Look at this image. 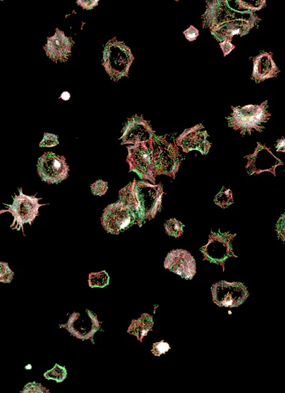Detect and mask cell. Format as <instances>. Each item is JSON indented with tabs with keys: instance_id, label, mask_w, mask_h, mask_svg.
Wrapping results in <instances>:
<instances>
[{
	"instance_id": "ba28073f",
	"label": "cell",
	"mask_w": 285,
	"mask_h": 393,
	"mask_svg": "<svg viewBox=\"0 0 285 393\" xmlns=\"http://www.w3.org/2000/svg\"><path fill=\"white\" fill-rule=\"evenodd\" d=\"M101 220L105 230L112 235L124 232L137 225L136 213L120 200L104 209Z\"/></svg>"
},
{
	"instance_id": "e0dca14e",
	"label": "cell",
	"mask_w": 285,
	"mask_h": 393,
	"mask_svg": "<svg viewBox=\"0 0 285 393\" xmlns=\"http://www.w3.org/2000/svg\"><path fill=\"white\" fill-rule=\"evenodd\" d=\"M73 41L67 37L65 32L56 29L53 37L47 38V43L44 46L47 56L54 62H67L71 56Z\"/></svg>"
},
{
	"instance_id": "ac0fdd59",
	"label": "cell",
	"mask_w": 285,
	"mask_h": 393,
	"mask_svg": "<svg viewBox=\"0 0 285 393\" xmlns=\"http://www.w3.org/2000/svg\"><path fill=\"white\" fill-rule=\"evenodd\" d=\"M260 20H236L224 23L211 31L213 36L219 42L233 40L235 36L243 37L248 35L251 30L258 25Z\"/></svg>"
},
{
	"instance_id": "44dd1931",
	"label": "cell",
	"mask_w": 285,
	"mask_h": 393,
	"mask_svg": "<svg viewBox=\"0 0 285 393\" xmlns=\"http://www.w3.org/2000/svg\"><path fill=\"white\" fill-rule=\"evenodd\" d=\"M214 203L222 209H226L233 205L234 201L232 189L222 187L220 192L215 196Z\"/></svg>"
},
{
	"instance_id": "7402d4cb",
	"label": "cell",
	"mask_w": 285,
	"mask_h": 393,
	"mask_svg": "<svg viewBox=\"0 0 285 393\" xmlns=\"http://www.w3.org/2000/svg\"><path fill=\"white\" fill-rule=\"evenodd\" d=\"M109 281L110 277L105 270L89 275V285L91 288H103L109 285Z\"/></svg>"
},
{
	"instance_id": "cb8c5ba5",
	"label": "cell",
	"mask_w": 285,
	"mask_h": 393,
	"mask_svg": "<svg viewBox=\"0 0 285 393\" xmlns=\"http://www.w3.org/2000/svg\"><path fill=\"white\" fill-rule=\"evenodd\" d=\"M166 233L176 238L180 237L184 234L185 225L178 220L170 219L164 224Z\"/></svg>"
},
{
	"instance_id": "8fae6325",
	"label": "cell",
	"mask_w": 285,
	"mask_h": 393,
	"mask_svg": "<svg viewBox=\"0 0 285 393\" xmlns=\"http://www.w3.org/2000/svg\"><path fill=\"white\" fill-rule=\"evenodd\" d=\"M70 166L64 156L53 153L44 154L38 161L37 173L48 185H57L69 177Z\"/></svg>"
},
{
	"instance_id": "277c9868",
	"label": "cell",
	"mask_w": 285,
	"mask_h": 393,
	"mask_svg": "<svg viewBox=\"0 0 285 393\" xmlns=\"http://www.w3.org/2000/svg\"><path fill=\"white\" fill-rule=\"evenodd\" d=\"M134 60L131 49L123 42L113 38L108 41L103 51L102 64L114 82L128 77L129 68Z\"/></svg>"
},
{
	"instance_id": "603a6c76",
	"label": "cell",
	"mask_w": 285,
	"mask_h": 393,
	"mask_svg": "<svg viewBox=\"0 0 285 393\" xmlns=\"http://www.w3.org/2000/svg\"><path fill=\"white\" fill-rule=\"evenodd\" d=\"M44 377L49 380L63 382L68 378V370L65 366L56 364L54 367L44 374Z\"/></svg>"
},
{
	"instance_id": "4316f807",
	"label": "cell",
	"mask_w": 285,
	"mask_h": 393,
	"mask_svg": "<svg viewBox=\"0 0 285 393\" xmlns=\"http://www.w3.org/2000/svg\"><path fill=\"white\" fill-rule=\"evenodd\" d=\"M22 393H49L50 391L44 387L42 384L37 382H32L27 383L24 389L21 391Z\"/></svg>"
},
{
	"instance_id": "484cf974",
	"label": "cell",
	"mask_w": 285,
	"mask_h": 393,
	"mask_svg": "<svg viewBox=\"0 0 285 393\" xmlns=\"http://www.w3.org/2000/svg\"><path fill=\"white\" fill-rule=\"evenodd\" d=\"M15 273L10 268L8 263H0V282L11 283L14 278Z\"/></svg>"
},
{
	"instance_id": "4dcf8cb0",
	"label": "cell",
	"mask_w": 285,
	"mask_h": 393,
	"mask_svg": "<svg viewBox=\"0 0 285 393\" xmlns=\"http://www.w3.org/2000/svg\"><path fill=\"white\" fill-rule=\"evenodd\" d=\"M275 231L279 239L285 243V213L279 218L276 225Z\"/></svg>"
},
{
	"instance_id": "5b68a950",
	"label": "cell",
	"mask_w": 285,
	"mask_h": 393,
	"mask_svg": "<svg viewBox=\"0 0 285 393\" xmlns=\"http://www.w3.org/2000/svg\"><path fill=\"white\" fill-rule=\"evenodd\" d=\"M206 3V11L201 16V20L203 27L209 28L210 32L227 23L260 19L253 12H242L231 8L227 0H213Z\"/></svg>"
},
{
	"instance_id": "7c38bea8",
	"label": "cell",
	"mask_w": 285,
	"mask_h": 393,
	"mask_svg": "<svg viewBox=\"0 0 285 393\" xmlns=\"http://www.w3.org/2000/svg\"><path fill=\"white\" fill-rule=\"evenodd\" d=\"M61 328L67 329L70 333L76 338L82 340H91L94 344V336L101 328V323L97 316L92 311L87 309L84 314L77 312L73 313L68 322L60 325Z\"/></svg>"
},
{
	"instance_id": "1f68e13d",
	"label": "cell",
	"mask_w": 285,
	"mask_h": 393,
	"mask_svg": "<svg viewBox=\"0 0 285 393\" xmlns=\"http://www.w3.org/2000/svg\"><path fill=\"white\" fill-rule=\"evenodd\" d=\"M220 48L223 52L224 57L229 55L236 48V46L232 44V41L224 40L219 43Z\"/></svg>"
},
{
	"instance_id": "d6986e66",
	"label": "cell",
	"mask_w": 285,
	"mask_h": 393,
	"mask_svg": "<svg viewBox=\"0 0 285 393\" xmlns=\"http://www.w3.org/2000/svg\"><path fill=\"white\" fill-rule=\"evenodd\" d=\"M253 70L251 79L260 83L267 79L277 77L279 70L273 60V54L263 52L253 58Z\"/></svg>"
},
{
	"instance_id": "d6a6232c",
	"label": "cell",
	"mask_w": 285,
	"mask_h": 393,
	"mask_svg": "<svg viewBox=\"0 0 285 393\" xmlns=\"http://www.w3.org/2000/svg\"><path fill=\"white\" fill-rule=\"evenodd\" d=\"M184 35L186 36V39L190 42L195 41L199 36V31L194 26L191 25L186 30L184 31Z\"/></svg>"
},
{
	"instance_id": "ffe728a7",
	"label": "cell",
	"mask_w": 285,
	"mask_h": 393,
	"mask_svg": "<svg viewBox=\"0 0 285 393\" xmlns=\"http://www.w3.org/2000/svg\"><path fill=\"white\" fill-rule=\"evenodd\" d=\"M153 321L151 316L144 313L137 320H133L129 329L128 333L133 335L142 342L143 339L150 331L153 330Z\"/></svg>"
},
{
	"instance_id": "8992f818",
	"label": "cell",
	"mask_w": 285,
	"mask_h": 393,
	"mask_svg": "<svg viewBox=\"0 0 285 393\" xmlns=\"http://www.w3.org/2000/svg\"><path fill=\"white\" fill-rule=\"evenodd\" d=\"M20 194H15L13 196V203L12 205L4 204L8 209L2 210L0 214L4 213H10L14 218V221L11 227L12 230L18 231L23 230L24 235V225L25 224L32 225L36 218L39 216V210L41 207L46 204H39V201L42 200V198H36V195H26L23 192V188H19Z\"/></svg>"
},
{
	"instance_id": "f546056e",
	"label": "cell",
	"mask_w": 285,
	"mask_h": 393,
	"mask_svg": "<svg viewBox=\"0 0 285 393\" xmlns=\"http://www.w3.org/2000/svg\"><path fill=\"white\" fill-rule=\"evenodd\" d=\"M59 144L58 136L53 134L45 133L43 139L39 143V146L42 147H51Z\"/></svg>"
},
{
	"instance_id": "52a82bcc",
	"label": "cell",
	"mask_w": 285,
	"mask_h": 393,
	"mask_svg": "<svg viewBox=\"0 0 285 393\" xmlns=\"http://www.w3.org/2000/svg\"><path fill=\"white\" fill-rule=\"evenodd\" d=\"M237 234L230 232L221 233L211 232L208 242L204 245L200 251L204 257V261L222 266L224 271L226 261L230 258H238L233 251L232 242Z\"/></svg>"
},
{
	"instance_id": "d4e9b609",
	"label": "cell",
	"mask_w": 285,
	"mask_h": 393,
	"mask_svg": "<svg viewBox=\"0 0 285 393\" xmlns=\"http://www.w3.org/2000/svg\"><path fill=\"white\" fill-rule=\"evenodd\" d=\"M236 6L238 7V11H251L255 13L258 11L262 10L266 6L265 0H260V1H243V0H239L236 1Z\"/></svg>"
},
{
	"instance_id": "e575fe53",
	"label": "cell",
	"mask_w": 285,
	"mask_h": 393,
	"mask_svg": "<svg viewBox=\"0 0 285 393\" xmlns=\"http://www.w3.org/2000/svg\"><path fill=\"white\" fill-rule=\"evenodd\" d=\"M277 152L285 154V137H282L277 141L276 145Z\"/></svg>"
},
{
	"instance_id": "6da1fadb",
	"label": "cell",
	"mask_w": 285,
	"mask_h": 393,
	"mask_svg": "<svg viewBox=\"0 0 285 393\" xmlns=\"http://www.w3.org/2000/svg\"><path fill=\"white\" fill-rule=\"evenodd\" d=\"M164 194L161 183L154 185L146 180H134L120 191L119 200L136 213L137 225L141 227L161 211Z\"/></svg>"
},
{
	"instance_id": "f1b7e54d",
	"label": "cell",
	"mask_w": 285,
	"mask_h": 393,
	"mask_svg": "<svg viewBox=\"0 0 285 393\" xmlns=\"http://www.w3.org/2000/svg\"><path fill=\"white\" fill-rule=\"evenodd\" d=\"M91 192L94 195L103 196L108 191V182L99 180L91 185Z\"/></svg>"
},
{
	"instance_id": "836d02e7",
	"label": "cell",
	"mask_w": 285,
	"mask_h": 393,
	"mask_svg": "<svg viewBox=\"0 0 285 393\" xmlns=\"http://www.w3.org/2000/svg\"><path fill=\"white\" fill-rule=\"evenodd\" d=\"M79 6H80L84 10H91L96 6H98V0H94V1H91V0H87V1H84V0H78L77 2Z\"/></svg>"
},
{
	"instance_id": "30bf717a",
	"label": "cell",
	"mask_w": 285,
	"mask_h": 393,
	"mask_svg": "<svg viewBox=\"0 0 285 393\" xmlns=\"http://www.w3.org/2000/svg\"><path fill=\"white\" fill-rule=\"evenodd\" d=\"M127 159L129 172L136 173L143 180H148L156 185L153 167L152 141L130 145L127 147Z\"/></svg>"
},
{
	"instance_id": "9c48e42d",
	"label": "cell",
	"mask_w": 285,
	"mask_h": 393,
	"mask_svg": "<svg viewBox=\"0 0 285 393\" xmlns=\"http://www.w3.org/2000/svg\"><path fill=\"white\" fill-rule=\"evenodd\" d=\"M211 292L213 303L219 307H239L249 297L248 287L240 282L219 281L213 285Z\"/></svg>"
},
{
	"instance_id": "3957f363",
	"label": "cell",
	"mask_w": 285,
	"mask_h": 393,
	"mask_svg": "<svg viewBox=\"0 0 285 393\" xmlns=\"http://www.w3.org/2000/svg\"><path fill=\"white\" fill-rule=\"evenodd\" d=\"M268 101L260 106L248 105L243 107H232L233 113L226 118L228 127L239 131L243 136L251 135L254 130L262 132L265 124L270 120L271 113L267 111Z\"/></svg>"
},
{
	"instance_id": "5bb4252c",
	"label": "cell",
	"mask_w": 285,
	"mask_h": 393,
	"mask_svg": "<svg viewBox=\"0 0 285 393\" xmlns=\"http://www.w3.org/2000/svg\"><path fill=\"white\" fill-rule=\"evenodd\" d=\"M208 137L204 126L198 124L186 130L176 139V142L185 154L197 151L205 156L212 146V144L208 140Z\"/></svg>"
},
{
	"instance_id": "4fadbf2b",
	"label": "cell",
	"mask_w": 285,
	"mask_h": 393,
	"mask_svg": "<svg viewBox=\"0 0 285 393\" xmlns=\"http://www.w3.org/2000/svg\"><path fill=\"white\" fill-rule=\"evenodd\" d=\"M257 147L252 155L244 157L248 161L246 169L249 175H260L270 172L276 176V168L283 166L284 163L272 153L270 149L260 142H257Z\"/></svg>"
},
{
	"instance_id": "83f0119b",
	"label": "cell",
	"mask_w": 285,
	"mask_h": 393,
	"mask_svg": "<svg viewBox=\"0 0 285 393\" xmlns=\"http://www.w3.org/2000/svg\"><path fill=\"white\" fill-rule=\"evenodd\" d=\"M170 350V347L169 344L163 340H161L160 342L153 343L151 352L155 356L159 357L161 355L166 354Z\"/></svg>"
},
{
	"instance_id": "2e32d148",
	"label": "cell",
	"mask_w": 285,
	"mask_h": 393,
	"mask_svg": "<svg viewBox=\"0 0 285 393\" xmlns=\"http://www.w3.org/2000/svg\"><path fill=\"white\" fill-rule=\"evenodd\" d=\"M164 267L186 280H192L196 274L194 258L183 249L170 251L165 259Z\"/></svg>"
},
{
	"instance_id": "7a4b0ae2",
	"label": "cell",
	"mask_w": 285,
	"mask_h": 393,
	"mask_svg": "<svg viewBox=\"0 0 285 393\" xmlns=\"http://www.w3.org/2000/svg\"><path fill=\"white\" fill-rule=\"evenodd\" d=\"M176 134L164 136L154 135L152 139L153 167L155 177L165 175L175 179L182 156L176 142Z\"/></svg>"
},
{
	"instance_id": "9a60e30c",
	"label": "cell",
	"mask_w": 285,
	"mask_h": 393,
	"mask_svg": "<svg viewBox=\"0 0 285 393\" xmlns=\"http://www.w3.org/2000/svg\"><path fill=\"white\" fill-rule=\"evenodd\" d=\"M155 131L143 116H135L127 120L122 130V144H137L152 141Z\"/></svg>"
},
{
	"instance_id": "d590c367",
	"label": "cell",
	"mask_w": 285,
	"mask_h": 393,
	"mask_svg": "<svg viewBox=\"0 0 285 393\" xmlns=\"http://www.w3.org/2000/svg\"><path fill=\"white\" fill-rule=\"evenodd\" d=\"M71 97V94L70 92H64L62 95H61V99H63L65 101H68L70 99Z\"/></svg>"
}]
</instances>
